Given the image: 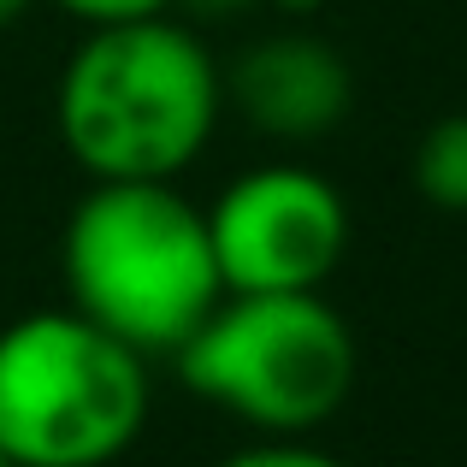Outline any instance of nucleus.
Masks as SVG:
<instances>
[{"label":"nucleus","instance_id":"10","mask_svg":"<svg viewBox=\"0 0 467 467\" xmlns=\"http://www.w3.org/2000/svg\"><path fill=\"white\" fill-rule=\"evenodd\" d=\"M178 12H190L195 24H237L249 18V12H261L266 0H171Z\"/></svg>","mask_w":467,"mask_h":467},{"label":"nucleus","instance_id":"12","mask_svg":"<svg viewBox=\"0 0 467 467\" xmlns=\"http://www.w3.org/2000/svg\"><path fill=\"white\" fill-rule=\"evenodd\" d=\"M24 12H30V0H0V30H6V24H18Z\"/></svg>","mask_w":467,"mask_h":467},{"label":"nucleus","instance_id":"7","mask_svg":"<svg viewBox=\"0 0 467 467\" xmlns=\"http://www.w3.org/2000/svg\"><path fill=\"white\" fill-rule=\"evenodd\" d=\"M414 190L438 213H467V113H444L414 142Z\"/></svg>","mask_w":467,"mask_h":467},{"label":"nucleus","instance_id":"9","mask_svg":"<svg viewBox=\"0 0 467 467\" xmlns=\"http://www.w3.org/2000/svg\"><path fill=\"white\" fill-rule=\"evenodd\" d=\"M66 18H78L83 30H107V24H142V18H166L171 0H54Z\"/></svg>","mask_w":467,"mask_h":467},{"label":"nucleus","instance_id":"2","mask_svg":"<svg viewBox=\"0 0 467 467\" xmlns=\"http://www.w3.org/2000/svg\"><path fill=\"white\" fill-rule=\"evenodd\" d=\"M66 302L137 355H178L225 296L207 207L178 183H89L59 231Z\"/></svg>","mask_w":467,"mask_h":467},{"label":"nucleus","instance_id":"11","mask_svg":"<svg viewBox=\"0 0 467 467\" xmlns=\"http://www.w3.org/2000/svg\"><path fill=\"white\" fill-rule=\"evenodd\" d=\"M266 6H273V12H285L290 24H302V18H314V12L326 6V0H266Z\"/></svg>","mask_w":467,"mask_h":467},{"label":"nucleus","instance_id":"5","mask_svg":"<svg viewBox=\"0 0 467 467\" xmlns=\"http://www.w3.org/2000/svg\"><path fill=\"white\" fill-rule=\"evenodd\" d=\"M207 231L225 290H319L349 249V207L326 171L302 160H266L219 190Z\"/></svg>","mask_w":467,"mask_h":467},{"label":"nucleus","instance_id":"3","mask_svg":"<svg viewBox=\"0 0 467 467\" xmlns=\"http://www.w3.org/2000/svg\"><path fill=\"white\" fill-rule=\"evenodd\" d=\"M171 367L190 397L243 420L254 438H308L349 402L361 349L319 290H225Z\"/></svg>","mask_w":467,"mask_h":467},{"label":"nucleus","instance_id":"1","mask_svg":"<svg viewBox=\"0 0 467 467\" xmlns=\"http://www.w3.org/2000/svg\"><path fill=\"white\" fill-rule=\"evenodd\" d=\"M219 113L225 66L171 12L89 30L71 47L54 95L59 142L95 183H171L213 142Z\"/></svg>","mask_w":467,"mask_h":467},{"label":"nucleus","instance_id":"6","mask_svg":"<svg viewBox=\"0 0 467 467\" xmlns=\"http://www.w3.org/2000/svg\"><path fill=\"white\" fill-rule=\"evenodd\" d=\"M225 101L254 137L266 142H319L349 119L355 71L326 36L285 24L243 42L225 66Z\"/></svg>","mask_w":467,"mask_h":467},{"label":"nucleus","instance_id":"4","mask_svg":"<svg viewBox=\"0 0 467 467\" xmlns=\"http://www.w3.org/2000/svg\"><path fill=\"white\" fill-rule=\"evenodd\" d=\"M149 355L71 302L0 331V450L12 467L119 462L149 426Z\"/></svg>","mask_w":467,"mask_h":467},{"label":"nucleus","instance_id":"8","mask_svg":"<svg viewBox=\"0 0 467 467\" xmlns=\"http://www.w3.org/2000/svg\"><path fill=\"white\" fill-rule=\"evenodd\" d=\"M213 467H349V462H337L331 450H314L308 438H261V444L237 450Z\"/></svg>","mask_w":467,"mask_h":467},{"label":"nucleus","instance_id":"13","mask_svg":"<svg viewBox=\"0 0 467 467\" xmlns=\"http://www.w3.org/2000/svg\"><path fill=\"white\" fill-rule=\"evenodd\" d=\"M0 467H12V456H6V450H0Z\"/></svg>","mask_w":467,"mask_h":467}]
</instances>
